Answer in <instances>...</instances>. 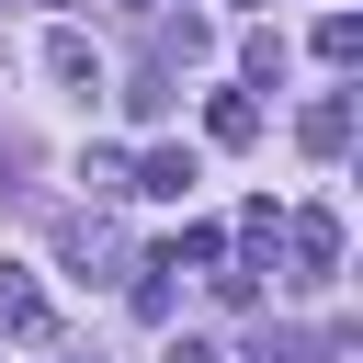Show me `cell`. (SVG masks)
I'll use <instances>...</instances> for the list:
<instances>
[{
    "instance_id": "cell-6",
    "label": "cell",
    "mask_w": 363,
    "mask_h": 363,
    "mask_svg": "<svg viewBox=\"0 0 363 363\" xmlns=\"http://www.w3.org/2000/svg\"><path fill=\"white\" fill-rule=\"evenodd\" d=\"M57 250H68L79 272H113V261H125V238H113L102 216H68V227H57Z\"/></svg>"
},
{
    "instance_id": "cell-13",
    "label": "cell",
    "mask_w": 363,
    "mask_h": 363,
    "mask_svg": "<svg viewBox=\"0 0 363 363\" xmlns=\"http://www.w3.org/2000/svg\"><path fill=\"white\" fill-rule=\"evenodd\" d=\"M238 68H250V79L272 91V79H284V34H250V45H238Z\"/></svg>"
},
{
    "instance_id": "cell-11",
    "label": "cell",
    "mask_w": 363,
    "mask_h": 363,
    "mask_svg": "<svg viewBox=\"0 0 363 363\" xmlns=\"http://www.w3.org/2000/svg\"><path fill=\"white\" fill-rule=\"evenodd\" d=\"M204 45H216V34H204V23H193V11H182V23H159V57H170V68H193V57H204Z\"/></svg>"
},
{
    "instance_id": "cell-1",
    "label": "cell",
    "mask_w": 363,
    "mask_h": 363,
    "mask_svg": "<svg viewBox=\"0 0 363 363\" xmlns=\"http://www.w3.org/2000/svg\"><path fill=\"white\" fill-rule=\"evenodd\" d=\"M272 261H284V284H306V295H318V284L340 272V216H329V204L284 216V250H272Z\"/></svg>"
},
{
    "instance_id": "cell-3",
    "label": "cell",
    "mask_w": 363,
    "mask_h": 363,
    "mask_svg": "<svg viewBox=\"0 0 363 363\" xmlns=\"http://www.w3.org/2000/svg\"><path fill=\"white\" fill-rule=\"evenodd\" d=\"M295 136H306V159H340V147H352V91H318V102L295 113Z\"/></svg>"
},
{
    "instance_id": "cell-5",
    "label": "cell",
    "mask_w": 363,
    "mask_h": 363,
    "mask_svg": "<svg viewBox=\"0 0 363 363\" xmlns=\"http://www.w3.org/2000/svg\"><path fill=\"white\" fill-rule=\"evenodd\" d=\"M125 193H193V147H147V159H125Z\"/></svg>"
},
{
    "instance_id": "cell-4",
    "label": "cell",
    "mask_w": 363,
    "mask_h": 363,
    "mask_svg": "<svg viewBox=\"0 0 363 363\" xmlns=\"http://www.w3.org/2000/svg\"><path fill=\"white\" fill-rule=\"evenodd\" d=\"M45 79H57V91H102V57H91V34H68V23H57V34H45Z\"/></svg>"
},
{
    "instance_id": "cell-10",
    "label": "cell",
    "mask_w": 363,
    "mask_h": 363,
    "mask_svg": "<svg viewBox=\"0 0 363 363\" xmlns=\"http://www.w3.org/2000/svg\"><path fill=\"white\" fill-rule=\"evenodd\" d=\"M238 250H250V272H272V250H284V216H272V204H250V216H238Z\"/></svg>"
},
{
    "instance_id": "cell-8",
    "label": "cell",
    "mask_w": 363,
    "mask_h": 363,
    "mask_svg": "<svg viewBox=\"0 0 363 363\" xmlns=\"http://www.w3.org/2000/svg\"><path fill=\"white\" fill-rule=\"evenodd\" d=\"M204 136H216V147H250V136H261V102H250V91H216V102H204Z\"/></svg>"
},
{
    "instance_id": "cell-2",
    "label": "cell",
    "mask_w": 363,
    "mask_h": 363,
    "mask_svg": "<svg viewBox=\"0 0 363 363\" xmlns=\"http://www.w3.org/2000/svg\"><path fill=\"white\" fill-rule=\"evenodd\" d=\"M57 318H45V284L23 272V261H0V340H45Z\"/></svg>"
},
{
    "instance_id": "cell-14",
    "label": "cell",
    "mask_w": 363,
    "mask_h": 363,
    "mask_svg": "<svg viewBox=\"0 0 363 363\" xmlns=\"http://www.w3.org/2000/svg\"><path fill=\"white\" fill-rule=\"evenodd\" d=\"M170 363H227V352L216 340H170Z\"/></svg>"
},
{
    "instance_id": "cell-7",
    "label": "cell",
    "mask_w": 363,
    "mask_h": 363,
    "mask_svg": "<svg viewBox=\"0 0 363 363\" xmlns=\"http://www.w3.org/2000/svg\"><path fill=\"white\" fill-rule=\"evenodd\" d=\"M340 352H352V340H306V329H261V340H250L238 363H340Z\"/></svg>"
},
{
    "instance_id": "cell-12",
    "label": "cell",
    "mask_w": 363,
    "mask_h": 363,
    "mask_svg": "<svg viewBox=\"0 0 363 363\" xmlns=\"http://www.w3.org/2000/svg\"><path fill=\"white\" fill-rule=\"evenodd\" d=\"M318 57H329V68H352V57H363V23H352V11H329V23H318Z\"/></svg>"
},
{
    "instance_id": "cell-9",
    "label": "cell",
    "mask_w": 363,
    "mask_h": 363,
    "mask_svg": "<svg viewBox=\"0 0 363 363\" xmlns=\"http://www.w3.org/2000/svg\"><path fill=\"white\" fill-rule=\"evenodd\" d=\"M227 261V227H182L170 250H159V272H216Z\"/></svg>"
}]
</instances>
